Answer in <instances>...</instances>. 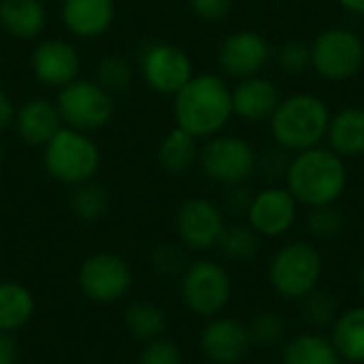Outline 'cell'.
<instances>
[{
  "instance_id": "cell-1",
  "label": "cell",
  "mask_w": 364,
  "mask_h": 364,
  "mask_svg": "<svg viewBox=\"0 0 364 364\" xmlns=\"http://www.w3.org/2000/svg\"><path fill=\"white\" fill-rule=\"evenodd\" d=\"M173 98L177 126L196 139L220 132L232 115V92L211 73L192 77Z\"/></svg>"
},
{
  "instance_id": "cell-2",
  "label": "cell",
  "mask_w": 364,
  "mask_h": 364,
  "mask_svg": "<svg viewBox=\"0 0 364 364\" xmlns=\"http://www.w3.org/2000/svg\"><path fill=\"white\" fill-rule=\"evenodd\" d=\"M290 194L307 205V207H322L333 205L346 190L348 171L333 149L311 147L299 151L288 166L286 173Z\"/></svg>"
},
{
  "instance_id": "cell-3",
  "label": "cell",
  "mask_w": 364,
  "mask_h": 364,
  "mask_svg": "<svg viewBox=\"0 0 364 364\" xmlns=\"http://www.w3.org/2000/svg\"><path fill=\"white\" fill-rule=\"evenodd\" d=\"M331 111L314 94H294L282 100L271 115V132L286 151L316 147L328 130Z\"/></svg>"
},
{
  "instance_id": "cell-4",
  "label": "cell",
  "mask_w": 364,
  "mask_h": 364,
  "mask_svg": "<svg viewBox=\"0 0 364 364\" xmlns=\"http://www.w3.org/2000/svg\"><path fill=\"white\" fill-rule=\"evenodd\" d=\"M43 168L53 181L75 188L96 177L100 149L87 132L62 126L43 145Z\"/></svg>"
},
{
  "instance_id": "cell-5",
  "label": "cell",
  "mask_w": 364,
  "mask_h": 364,
  "mask_svg": "<svg viewBox=\"0 0 364 364\" xmlns=\"http://www.w3.org/2000/svg\"><path fill=\"white\" fill-rule=\"evenodd\" d=\"M62 124L81 132H96L105 128L115 113V98L94 79H75L55 98Z\"/></svg>"
},
{
  "instance_id": "cell-6",
  "label": "cell",
  "mask_w": 364,
  "mask_h": 364,
  "mask_svg": "<svg viewBox=\"0 0 364 364\" xmlns=\"http://www.w3.org/2000/svg\"><path fill=\"white\" fill-rule=\"evenodd\" d=\"M322 273V258L309 243H290L282 247L269 269L271 284L284 299H305L316 290Z\"/></svg>"
},
{
  "instance_id": "cell-7",
  "label": "cell",
  "mask_w": 364,
  "mask_h": 364,
  "mask_svg": "<svg viewBox=\"0 0 364 364\" xmlns=\"http://www.w3.org/2000/svg\"><path fill=\"white\" fill-rule=\"evenodd\" d=\"M139 73L149 90L162 96H175L192 77L190 55L173 43L151 41L139 51Z\"/></svg>"
},
{
  "instance_id": "cell-8",
  "label": "cell",
  "mask_w": 364,
  "mask_h": 364,
  "mask_svg": "<svg viewBox=\"0 0 364 364\" xmlns=\"http://www.w3.org/2000/svg\"><path fill=\"white\" fill-rule=\"evenodd\" d=\"M179 290L183 305L192 314L213 318L230 301V277L220 264L211 260H196L181 273Z\"/></svg>"
},
{
  "instance_id": "cell-9",
  "label": "cell",
  "mask_w": 364,
  "mask_h": 364,
  "mask_svg": "<svg viewBox=\"0 0 364 364\" xmlns=\"http://www.w3.org/2000/svg\"><path fill=\"white\" fill-rule=\"evenodd\" d=\"M81 294L98 305H111L124 299L132 286L128 262L111 252H98L85 258L77 273Z\"/></svg>"
},
{
  "instance_id": "cell-10",
  "label": "cell",
  "mask_w": 364,
  "mask_h": 364,
  "mask_svg": "<svg viewBox=\"0 0 364 364\" xmlns=\"http://www.w3.org/2000/svg\"><path fill=\"white\" fill-rule=\"evenodd\" d=\"M364 64V45L358 34L346 28H328L311 45V66L331 81L356 75Z\"/></svg>"
},
{
  "instance_id": "cell-11",
  "label": "cell",
  "mask_w": 364,
  "mask_h": 364,
  "mask_svg": "<svg viewBox=\"0 0 364 364\" xmlns=\"http://www.w3.org/2000/svg\"><path fill=\"white\" fill-rule=\"evenodd\" d=\"M198 166L215 183L239 186L256 171V154L239 136H215L198 151Z\"/></svg>"
},
{
  "instance_id": "cell-12",
  "label": "cell",
  "mask_w": 364,
  "mask_h": 364,
  "mask_svg": "<svg viewBox=\"0 0 364 364\" xmlns=\"http://www.w3.org/2000/svg\"><path fill=\"white\" fill-rule=\"evenodd\" d=\"M175 228L183 245L192 250H209L220 243V237L224 232V215L218 205H213L209 198H188L177 215H175Z\"/></svg>"
},
{
  "instance_id": "cell-13",
  "label": "cell",
  "mask_w": 364,
  "mask_h": 364,
  "mask_svg": "<svg viewBox=\"0 0 364 364\" xmlns=\"http://www.w3.org/2000/svg\"><path fill=\"white\" fill-rule=\"evenodd\" d=\"M30 68L36 81L43 85L62 90L79 77L81 60L73 43L64 38H45L34 47L30 55Z\"/></svg>"
},
{
  "instance_id": "cell-14",
  "label": "cell",
  "mask_w": 364,
  "mask_h": 364,
  "mask_svg": "<svg viewBox=\"0 0 364 364\" xmlns=\"http://www.w3.org/2000/svg\"><path fill=\"white\" fill-rule=\"evenodd\" d=\"M271 58V47L262 34L241 30L224 38L218 51V62L226 75L235 79L256 77Z\"/></svg>"
},
{
  "instance_id": "cell-15",
  "label": "cell",
  "mask_w": 364,
  "mask_h": 364,
  "mask_svg": "<svg viewBox=\"0 0 364 364\" xmlns=\"http://www.w3.org/2000/svg\"><path fill=\"white\" fill-rule=\"evenodd\" d=\"M200 350L215 364L241 363L252 350L247 326L230 318L211 320L200 333Z\"/></svg>"
},
{
  "instance_id": "cell-16",
  "label": "cell",
  "mask_w": 364,
  "mask_h": 364,
  "mask_svg": "<svg viewBox=\"0 0 364 364\" xmlns=\"http://www.w3.org/2000/svg\"><path fill=\"white\" fill-rule=\"evenodd\" d=\"M247 218L256 232L264 237H279L296 220V198L284 188L262 190L252 198Z\"/></svg>"
},
{
  "instance_id": "cell-17",
  "label": "cell",
  "mask_w": 364,
  "mask_h": 364,
  "mask_svg": "<svg viewBox=\"0 0 364 364\" xmlns=\"http://www.w3.org/2000/svg\"><path fill=\"white\" fill-rule=\"evenodd\" d=\"M64 28L77 38L102 36L115 19L113 0H64L60 9Z\"/></svg>"
},
{
  "instance_id": "cell-18",
  "label": "cell",
  "mask_w": 364,
  "mask_h": 364,
  "mask_svg": "<svg viewBox=\"0 0 364 364\" xmlns=\"http://www.w3.org/2000/svg\"><path fill=\"white\" fill-rule=\"evenodd\" d=\"M62 126L64 124L55 102L47 98L26 100L21 107H17L15 122H13L17 136L32 147H43Z\"/></svg>"
},
{
  "instance_id": "cell-19",
  "label": "cell",
  "mask_w": 364,
  "mask_h": 364,
  "mask_svg": "<svg viewBox=\"0 0 364 364\" xmlns=\"http://www.w3.org/2000/svg\"><path fill=\"white\" fill-rule=\"evenodd\" d=\"M277 87L262 77H247L232 90V113L247 122L271 119L279 105Z\"/></svg>"
},
{
  "instance_id": "cell-20",
  "label": "cell",
  "mask_w": 364,
  "mask_h": 364,
  "mask_svg": "<svg viewBox=\"0 0 364 364\" xmlns=\"http://www.w3.org/2000/svg\"><path fill=\"white\" fill-rule=\"evenodd\" d=\"M47 26V11L41 0H0V28L17 38L32 41Z\"/></svg>"
},
{
  "instance_id": "cell-21",
  "label": "cell",
  "mask_w": 364,
  "mask_h": 364,
  "mask_svg": "<svg viewBox=\"0 0 364 364\" xmlns=\"http://www.w3.org/2000/svg\"><path fill=\"white\" fill-rule=\"evenodd\" d=\"M326 136L337 156H363L364 109L348 107L335 113L328 122Z\"/></svg>"
},
{
  "instance_id": "cell-22",
  "label": "cell",
  "mask_w": 364,
  "mask_h": 364,
  "mask_svg": "<svg viewBox=\"0 0 364 364\" xmlns=\"http://www.w3.org/2000/svg\"><path fill=\"white\" fill-rule=\"evenodd\" d=\"M36 303L32 292L19 282H0V331L17 333L34 316Z\"/></svg>"
},
{
  "instance_id": "cell-23",
  "label": "cell",
  "mask_w": 364,
  "mask_h": 364,
  "mask_svg": "<svg viewBox=\"0 0 364 364\" xmlns=\"http://www.w3.org/2000/svg\"><path fill=\"white\" fill-rule=\"evenodd\" d=\"M198 145L196 136L186 132L183 128L175 126L171 132L164 134L158 147V162L171 175H181L198 162Z\"/></svg>"
},
{
  "instance_id": "cell-24",
  "label": "cell",
  "mask_w": 364,
  "mask_h": 364,
  "mask_svg": "<svg viewBox=\"0 0 364 364\" xmlns=\"http://www.w3.org/2000/svg\"><path fill=\"white\" fill-rule=\"evenodd\" d=\"M333 346L339 358L364 363V307L350 309L335 320Z\"/></svg>"
},
{
  "instance_id": "cell-25",
  "label": "cell",
  "mask_w": 364,
  "mask_h": 364,
  "mask_svg": "<svg viewBox=\"0 0 364 364\" xmlns=\"http://www.w3.org/2000/svg\"><path fill=\"white\" fill-rule=\"evenodd\" d=\"M124 326L132 339L149 343L164 335L166 318L160 307L147 301H134L124 311Z\"/></svg>"
},
{
  "instance_id": "cell-26",
  "label": "cell",
  "mask_w": 364,
  "mask_h": 364,
  "mask_svg": "<svg viewBox=\"0 0 364 364\" xmlns=\"http://www.w3.org/2000/svg\"><path fill=\"white\" fill-rule=\"evenodd\" d=\"M284 364H339L333 341L320 335H301L284 350Z\"/></svg>"
},
{
  "instance_id": "cell-27",
  "label": "cell",
  "mask_w": 364,
  "mask_h": 364,
  "mask_svg": "<svg viewBox=\"0 0 364 364\" xmlns=\"http://www.w3.org/2000/svg\"><path fill=\"white\" fill-rule=\"evenodd\" d=\"M109 209V192L105 186L92 181L79 183L73 188L70 194V211L81 222H96Z\"/></svg>"
},
{
  "instance_id": "cell-28",
  "label": "cell",
  "mask_w": 364,
  "mask_h": 364,
  "mask_svg": "<svg viewBox=\"0 0 364 364\" xmlns=\"http://www.w3.org/2000/svg\"><path fill=\"white\" fill-rule=\"evenodd\" d=\"M132 79H134V66L122 55H107L96 64L94 81L113 96L126 92Z\"/></svg>"
},
{
  "instance_id": "cell-29",
  "label": "cell",
  "mask_w": 364,
  "mask_h": 364,
  "mask_svg": "<svg viewBox=\"0 0 364 364\" xmlns=\"http://www.w3.org/2000/svg\"><path fill=\"white\" fill-rule=\"evenodd\" d=\"M218 245L232 260H250L258 252V235L247 226H230L224 228Z\"/></svg>"
},
{
  "instance_id": "cell-30",
  "label": "cell",
  "mask_w": 364,
  "mask_h": 364,
  "mask_svg": "<svg viewBox=\"0 0 364 364\" xmlns=\"http://www.w3.org/2000/svg\"><path fill=\"white\" fill-rule=\"evenodd\" d=\"M307 228L318 239H333L341 232L343 220L333 205L311 207V213L307 218Z\"/></svg>"
},
{
  "instance_id": "cell-31",
  "label": "cell",
  "mask_w": 364,
  "mask_h": 364,
  "mask_svg": "<svg viewBox=\"0 0 364 364\" xmlns=\"http://www.w3.org/2000/svg\"><path fill=\"white\" fill-rule=\"evenodd\" d=\"M284 331H286L284 320L277 314H273V311L258 314L252 320V324L247 326L252 343H258V346H273V343H277L284 337Z\"/></svg>"
},
{
  "instance_id": "cell-32",
  "label": "cell",
  "mask_w": 364,
  "mask_h": 364,
  "mask_svg": "<svg viewBox=\"0 0 364 364\" xmlns=\"http://www.w3.org/2000/svg\"><path fill=\"white\" fill-rule=\"evenodd\" d=\"M136 364H183V356L175 341L160 337L156 341L145 343Z\"/></svg>"
},
{
  "instance_id": "cell-33",
  "label": "cell",
  "mask_w": 364,
  "mask_h": 364,
  "mask_svg": "<svg viewBox=\"0 0 364 364\" xmlns=\"http://www.w3.org/2000/svg\"><path fill=\"white\" fill-rule=\"evenodd\" d=\"M277 62L288 75H301L311 66V47L303 41H290L279 49Z\"/></svg>"
},
{
  "instance_id": "cell-34",
  "label": "cell",
  "mask_w": 364,
  "mask_h": 364,
  "mask_svg": "<svg viewBox=\"0 0 364 364\" xmlns=\"http://www.w3.org/2000/svg\"><path fill=\"white\" fill-rule=\"evenodd\" d=\"M303 311L307 316V320L320 328L324 326H331L335 322V314H337V307H335V301L326 294V292H311L305 296V303H303Z\"/></svg>"
},
{
  "instance_id": "cell-35",
  "label": "cell",
  "mask_w": 364,
  "mask_h": 364,
  "mask_svg": "<svg viewBox=\"0 0 364 364\" xmlns=\"http://www.w3.org/2000/svg\"><path fill=\"white\" fill-rule=\"evenodd\" d=\"M151 264L156 271L164 273V275H175V273H183L186 271V256L179 250V245H160L156 247V252L151 254Z\"/></svg>"
},
{
  "instance_id": "cell-36",
  "label": "cell",
  "mask_w": 364,
  "mask_h": 364,
  "mask_svg": "<svg viewBox=\"0 0 364 364\" xmlns=\"http://www.w3.org/2000/svg\"><path fill=\"white\" fill-rule=\"evenodd\" d=\"M290 160H292V158H288V154H286V149H284V147H275V149L264 151V154H262V158H260V160H256V166L260 168V173H262V175H267V177L275 179V177H282V175H286V173H288Z\"/></svg>"
},
{
  "instance_id": "cell-37",
  "label": "cell",
  "mask_w": 364,
  "mask_h": 364,
  "mask_svg": "<svg viewBox=\"0 0 364 364\" xmlns=\"http://www.w3.org/2000/svg\"><path fill=\"white\" fill-rule=\"evenodd\" d=\"M192 11L205 19V21H220L224 19L230 9H232V0H190Z\"/></svg>"
},
{
  "instance_id": "cell-38",
  "label": "cell",
  "mask_w": 364,
  "mask_h": 364,
  "mask_svg": "<svg viewBox=\"0 0 364 364\" xmlns=\"http://www.w3.org/2000/svg\"><path fill=\"white\" fill-rule=\"evenodd\" d=\"M252 198L254 196L250 194V190L239 183V186H230V190L226 194V205L235 213H247V209L252 205Z\"/></svg>"
},
{
  "instance_id": "cell-39",
  "label": "cell",
  "mask_w": 364,
  "mask_h": 364,
  "mask_svg": "<svg viewBox=\"0 0 364 364\" xmlns=\"http://www.w3.org/2000/svg\"><path fill=\"white\" fill-rule=\"evenodd\" d=\"M19 360V341L13 333L0 331V364H17Z\"/></svg>"
},
{
  "instance_id": "cell-40",
  "label": "cell",
  "mask_w": 364,
  "mask_h": 364,
  "mask_svg": "<svg viewBox=\"0 0 364 364\" xmlns=\"http://www.w3.org/2000/svg\"><path fill=\"white\" fill-rule=\"evenodd\" d=\"M15 113H17V107L15 102L11 100V96L6 92L0 90V132L13 128V122H15Z\"/></svg>"
},
{
  "instance_id": "cell-41",
  "label": "cell",
  "mask_w": 364,
  "mask_h": 364,
  "mask_svg": "<svg viewBox=\"0 0 364 364\" xmlns=\"http://www.w3.org/2000/svg\"><path fill=\"white\" fill-rule=\"evenodd\" d=\"M348 11L352 13H358V15H364V0H339Z\"/></svg>"
},
{
  "instance_id": "cell-42",
  "label": "cell",
  "mask_w": 364,
  "mask_h": 364,
  "mask_svg": "<svg viewBox=\"0 0 364 364\" xmlns=\"http://www.w3.org/2000/svg\"><path fill=\"white\" fill-rule=\"evenodd\" d=\"M2 162H4V147H2V141H0V166H2Z\"/></svg>"
},
{
  "instance_id": "cell-43",
  "label": "cell",
  "mask_w": 364,
  "mask_h": 364,
  "mask_svg": "<svg viewBox=\"0 0 364 364\" xmlns=\"http://www.w3.org/2000/svg\"><path fill=\"white\" fill-rule=\"evenodd\" d=\"M360 284H363V290H364V264H363V269H360Z\"/></svg>"
},
{
  "instance_id": "cell-44",
  "label": "cell",
  "mask_w": 364,
  "mask_h": 364,
  "mask_svg": "<svg viewBox=\"0 0 364 364\" xmlns=\"http://www.w3.org/2000/svg\"><path fill=\"white\" fill-rule=\"evenodd\" d=\"M0 62H2V60H0Z\"/></svg>"
}]
</instances>
